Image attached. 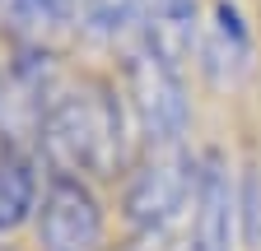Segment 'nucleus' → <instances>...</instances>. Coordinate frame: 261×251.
Instances as JSON below:
<instances>
[{
  "label": "nucleus",
  "mask_w": 261,
  "mask_h": 251,
  "mask_svg": "<svg viewBox=\"0 0 261 251\" xmlns=\"http://www.w3.org/2000/svg\"><path fill=\"white\" fill-rule=\"evenodd\" d=\"M38 135L65 172L112 177L126 163V116L117 93L98 79L56 88L38 116Z\"/></svg>",
  "instance_id": "f257e3e1"
},
{
  "label": "nucleus",
  "mask_w": 261,
  "mask_h": 251,
  "mask_svg": "<svg viewBox=\"0 0 261 251\" xmlns=\"http://www.w3.org/2000/svg\"><path fill=\"white\" fill-rule=\"evenodd\" d=\"M126 93H130V116H136L149 153L182 149L187 125H191L182 70L168 66L163 56H154L149 47H136L126 56Z\"/></svg>",
  "instance_id": "f03ea898"
},
{
  "label": "nucleus",
  "mask_w": 261,
  "mask_h": 251,
  "mask_svg": "<svg viewBox=\"0 0 261 251\" xmlns=\"http://www.w3.org/2000/svg\"><path fill=\"white\" fill-rule=\"evenodd\" d=\"M196 172H201V159H191L187 149L149 153V159L130 172V181H126L121 209L130 218V228L159 237L191 205V196H196Z\"/></svg>",
  "instance_id": "7ed1b4c3"
},
{
  "label": "nucleus",
  "mask_w": 261,
  "mask_h": 251,
  "mask_svg": "<svg viewBox=\"0 0 261 251\" xmlns=\"http://www.w3.org/2000/svg\"><path fill=\"white\" fill-rule=\"evenodd\" d=\"M42 251H98L103 242V205L75 172H56L38 205Z\"/></svg>",
  "instance_id": "20e7f679"
},
{
  "label": "nucleus",
  "mask_w": 261,
  "mask_h": 251,
  "mask_svg": "<svg viewBox=\"0 0 261 251\" xmlns=\"http://www.w3.org/2000/svg\"><path fill=\"white\" fill-rule=\"evenodd\" d=\"M238 246V186L219 153H205L191 196L187 251H233Z\"/></svg>",
  "instance_id": "39448f33"
},
{
  "label": "nucleus",
  "mask_w": 261,
  "mask_h": 251,
  "mask_svg": "<svg viewBox=\"0 0 261 251\" xmlns=\"http://www.w3.org/2000/svg\"><path fill=\"white\" fill-rule=\"evenodd\" d=\"M196 56H201V70L215 88H238L252 75L256 42H252V28H247V19L233 0H215L210 5V19L201 23Z\"/></svg>",
  "instance_id": "423d86ee"
},
{
  "label": "nucleus",
  "mask_w": 261,
  "mask_h": 251,
  "mask_svg": "<svg viewBox=\"0 0 261 251\" xmlns=\"http://www.w3.org/2000/svg\"><path fill=\"white\" fill-rule=\"evenodd\" d=\"M201 42L196 0H140V47L182 70V60Z\"/></svg>",
  "instance_id": "0eeeda50"
},
{
  "label": "nucleus",
  "mask_w": 261,
  "mask_h": 251,
  "mask_svg": "<svg viewBox=\"0 0 261 251\" xmlns=\"http://www.w3.org/2000/svg\"><path fill=\"white\" fill-rule=\"evenodd\" d=\"M33 214H38V168L14 140H0V237L23 228Z\"/></svg>",
  "instance_id": "6e6552de"
},
{
  "label": "nucleus",
  "mask_w": 261,
  "mask_h": 251,
  "mask_svg": "<svg viewBox=\"0 0 261 251\" xmlns=\"http://www.w3.org/2000/svg\"><path fill=\"white\" fill-rule=\"evenodd\" d=\"M70 28L93 42H126L140 38V0H70Z\"/></svg>",
  "instance_id": "1a4fd4ad"
},
{
  "label": "nucleus",
  "mask_w": 261,
  "mask_h": 251,
  "mask_svg": "<svg viewBox=\"0 0 261 251\" xmlns=\"http://www.w3.org/2000/svg\"><path fill=\"white\" fill-rule=\"evenodd\" d=\"M0 14L23 42L42 47V38L70 23V0H0Z\"/></svg>",
  "instance_id": "9d476101"
},
{
  "label": "nucleus",
  "mask_w": 261,
  "mask_h": 251,
  "mask_svg": "<svg viewBox=\"0 0 261 251\" xmlns=\"http://www.w3.org/2000/svg\"><path fill=\"white\" fill-rule=\"evenodd\" d=\"M0 251H5V246H0Z\"/></svg>",
  "instance_id": "9b49d317"
}]
</instances>
